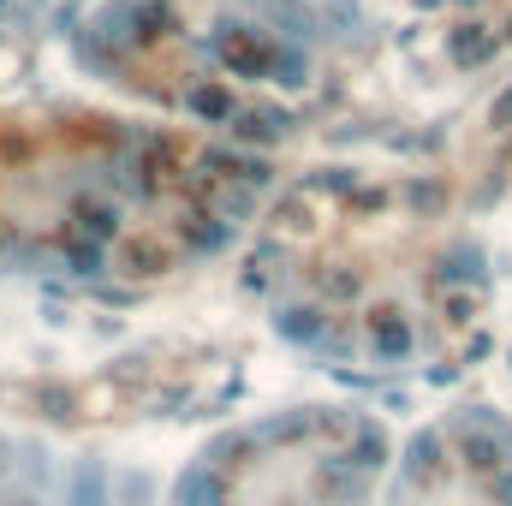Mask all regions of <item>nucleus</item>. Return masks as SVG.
<instances>
[{"instance_id": "1", "label": "nucleus", "mask_w": 512, "mask_h": 506, "mask_svg": "<svg viewBox=\"0 0 512 506\" xmlns=\"http://www.w3.org/2000/svg\"><path fill=\"white\" fill-rule=\"evenodd\" d=\"M215 48H221V60H227L233 72H245V78H262V72H268V60H274V42L251 36L245 24H221Z\"/></svg>"}, {"instance_id": "2", "label": "nucleus", "mask_w": 512, "mask_h": 506, "mask_svg": "<svg viewBox=\"0 0 512 506\" xmlns=\"http://www.w3.org/2000/svg\"><path fill=\"white\" fill-rule=\"evenodd\" d=\"M96 36H102V42H114V48L143 42V36H149V30H143V6H137V0H114V6L96 18Z\"/></svg>"}, {"instance_id": "3", "label": "nucleus", "mask_w": 512, "mask_h": 506, "mask_svg": "<svg viewBox=\"0 0 512 506\" xmlns=\"http://www.w3.org/2000/svg\"><path fill=\"white\" fill-rule=\"evenodd\" d=\"M495 48H501V42H495V30H483V24L453 30V60H459V66H483Z\"/></svg>"}, {"instance_id": "4", "label": "nucleus", "mask_w": 512, "mask_h": 506, "mask_svg": "<svg viewBox=\"0 0 512 506\" xmlns=\"http://www.w3.org/2000/svg\"><path fill=\"white\" fill-rule=\"evenodd\" d=\"M376 352H382V358H405V352H411V328H405L393 310L376 316Z\"/></svg>"}, {"instance_id": "5", "label": "nucleus", "mask_w": 512, "mask_h": 506, "mask_svg": "<svg viewBox=\"0 0 512 506\" xmlns=\"http://www.w3.org/2000/svg\"><path fill=\"white\" fill-rule=\"evenodd\" d=\"M441 280H483V256L471 245H459L453 256H441Z\"/></svg>"}, {"instance_id": "6", "label": "nucleus", "mask_w": 512, "mask_h": 506, "mask_svg": "<svg viewBox=\"0 0 512 506\" xmlns=\"http://www.w3.org/2000/svg\"><path fill=\"white\" fill-rule=\"evenodd\" d=\"M191 108L209 114V120H221V114H233V96H227L221 84H197V90H191Z\"/></svg>"}, {"instance_id": "7", "label": "nucleus", "mask_w": 512, "mask_h": 506, "mask_svg": "<svg viewBox=\"0 0 512 506\" xmlns=\"http://www.w3.org/2000/svg\"><path fill=\"white\" fill-rule=\"evenodd\" d=\"M268 72H274L280 84H304V54H298V48H274Z\"/></svg>"}, {"instance_id": "8", "label": "nucleus", "mask_w": 512, "mask_h": 506, "mask_svg": "<svg viewBox=\"0 0 512 506\" xmlns=\"http://www.w3.org/2000/svg\"><path fill=\"white\" fill-rule=\"evenodd\" d=\"M501 453H507V447H495V441H483V435H465V459H471L477 471H495V465H501ZM507 459H512V453H507Z\"/></svg>"}, {"instance_id": "9", "label": "nucleus", "mask_w": 512, "mask_h": 506, "mask_svg": "<svg viewBox=\"0 0 512 506\" xmlns=\"http://www.w3.org/2000/svg\"><path fill=\"white\" fill-rule=\"evenodd\" d=\"M489 126H495V131H512V84L495 96V108H489Z\"/></svg>"}, {"instance_id": "10", "label": "nucleus", "mask_w": 512, "mask_h": 506, "mask_svg": "<svg viewBox=\"0 0 512 506\" xmlns=\"http://www.w3.org/2000/svg\"><path fill=\"white\" fill-rule=\"evenodd\" d=\"M411 203H417V209H435V203H441V185H411Z\"/></svg>"}, {"instance_id": "11", "label": "nucleus", "mask_w": 512, "mask_h": 506, "mask_svg": "<svg viewBox=\"0 0 512 506\" xmlns=\"http://www.w3.org/2000/svg\"><path fill=\"white\" fill-rule=\"evenodd\" d=\"M495 506H512V471H501V477H495Z\"/></svg>"}, {"instance_id": "12", "label": "nucleus", "mask_w": 512, "mask_h": 506, "mask_svg": "<svg viewBox=\"0 0 512 506\" xmlns=\"http://www.w3.org/2000/svg\"><path fill=\"white\" fill-rule=\"evenodd\" d=\"M507 36H512V24H507Z\"/></svg>"}, {"instance_id": "13", "label": "nucleus", "mask_w": 512, "mask_h": 506, "mask_svg": "<svg viewBox=\"0 0 512 506\" xmlns=\"http://www.w3.org/2000/svg\"><path fill=\"white\" fill-rule=\"evenodd\" d=\"M0 6H6V0H0Z\"/></svg>"}]
</instances>
